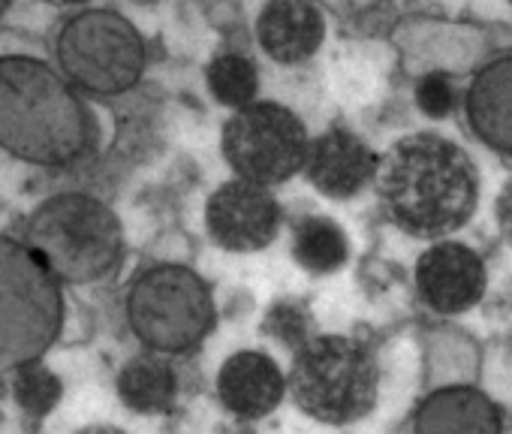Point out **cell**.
Instances as JSON below:
<instances>
[{"label":"cell","mask_w":512,"mask_h":434,"mask_svg":"<svg viewBox=\"0 0 512 434\" xmlns=\"http://www.w3.org/2000/svg\"><path fill=\"white\" fill-rule=\"evenodd\" d=\"M377 163L380 157L356 133L332 127L308 145L305 172L320 193L350 199L374 181Z\"/></svg>","instance_id":"cell-11"},{"label":"cell","mask_w":512,"mask_h":434,"mask_svg":"<svg viewBox=\"0 0 512 434\" xmlns=\"http://www.w3.org/2000/svg\"><path fill=\"white\" fill-rule=\"evenodd\" d=\"M76 434H124V431L115 428V425H88V428H82Z\"/></svg>","instance_id":"cell-23"},{"label":"cell","mask_w":512,"mask_h":434,"mask_svg":"<svg viewBox=\"0 0 512 434\" xmlns=\"http://www.w3.org/2000/svg\"><path fill=\"white\" fill-rule=\"evenodd\" d=\"M416 293L434 314H464L488 290L482 257L461 242H437L416 260Z\"/></svg>","instance_id":"cell-10"},{"label":"cell","mask_w":512,"mask_h":434,"mask_svg":"<svg viewBox=\"0 0 512 434\" xmlns=\"http://www.w3.org/2000/svg\"><path fill=\"white\" fill-rule=\"evenodd\" d=\"M46 4H55V7H76V4H88V0H46Z\"/></svg>","instance_id":"cell-24"},{"label":"cell","mask_w":512,"mask_h":434,"mask_svg":"<svg viewBox=\"0 0 512 434\" xmlns=\"http://www.w3.org/2000/svg\"><path fill=\"white\" fill-rule=\"evenodd\" d=\"M28 248L64 284H94L124 257L115 211L88 193H58L28 221Z\"/></svg>","instance_id":"cell-3"},{"label":"cell","mask_w":512,"mask_h":434,"mask_svg":"<svg viewBox=\"0 0 512 434\" xmlns=\"http://www.w3.org/2000/svg\"><path fill=\"white\" fill-rule=\"evenodd\" d=\"M16 398L19 404L34 413V416H43L49 413L58 398H61V380L40 362H31L25 368L16 371Z\"/></svg>","instance_id":"cell-19"},{"label":"cell","mask_w":512,"mask_h":434,"mask_svg":"<svg viewBox=\"0 0 512 434\" xmlns=\"http://www.w3.org/2000/svg\"><path fill=\"white\" fill-rule=\"evenodd\" d=\"M269 329H272L281 341H287V344H305V341H308V338H305V317H302V311L293 308V305L275 308L272 317H269Z\"/></svg>","instance_id":"cell-21"},{"label":"cell","mask_w":512,"mask_h":434,"mask_svg":"<svg viewBox=\"0 0 512 434\" xmlns=\"http://www.w3.org/2000/svg\"><path fill=\"white\" fill-rule=\"evenodd\" d=\"M464 115L485 148L512 157V55L485 64L473 76L464 94Z\"/></svg>","instance_id":"cell-13"},{"label":"cell","mask_w":512,"mask_h":434,"mask_svg":"<svg viewBox=\"0 0 512 434\" xmlns=\"http://www.w3.org/2000/svg\"><path fill=\"white\" fill-rule=\"evenodd\" d=\"M416 106L428 118H446L458 106V94H455V85L449 82V76L446 73H425L416 82Z\"/></svg>","instance_id":"cell-20"},{"label":"cell","mask_w":512,"mask_h":434,"mask_svg":"<svg viewBox=\"0 0 512 434\" xmlns=\"http://www.w3.org/2000/svg\"><path fill=\"white\" fill-rule=\"evenodd\" d=\"M293 257L302 269L314 275L338 272L350 257L347 233L329 217H302L293 227Z\"/></svg>","instance_id":"cell-17"},{"label":"cell","mask_w":512,"mask_h":434,"mask_svg":"<svg viewBox=\"0 0 512 434\" xmlns=\"http://www.w3.org/2000/svg\"><path fill=\"white\" fill-rule=\"evenodd\" d=\"M494 221H497V230L503 236V242L512 248V178L503 184V190L497 193V202H494Z\"/></svg>","instance_id":"cell-22"},{"label":"cell","mask_w":512,"mask_h":434,"mask_svg":"<svg viewBox=\"0 0 512 434\" xmlns=\"http://www.w3.org/2000/svg\"><path fill=\"white\" fill-rule=\"evenodd\" d=\"M377 193L389 221L416 239H446L479 208L473 157L446 136L410 133L377 163Z\"/></svg>","instance_id":"cell-1"},{"label":"cell","mask_w":512,"mask_h":434,"mask_svg":"<svg viewBox=\"0 0 512 434\" xmlns=\"http://www.w3.org/2000/svg\"><path fill=\"white\" fill-rule=\"evenodd\" d=\"M308 130L287 106L247 103L223 127V154L238 178L272 187L305 169Z\"/></svg>","instance_id":"cell-8"},{"label":"cell","mask_w":512,"mask_h":434,"mask_svg":"<svg viewBox=\"0 0 512 434\" xmlns=\"http://www.w3.org/2000/svg\"><path fill=\"white\" fill-rule=\"evenodd\" d=\"M509 4H512V0H509Z\"/></svg>","instance_id":"cell-26"},{"label":"cell","mask_w":512,"mask_h":434,"mask_svg":"<svg viewBox=\"0 0 512 434\" xmlns=\"http://www.w3.org/2000/svg\"><path fill=\"white\" fill-rule=\"evenodd\" d=\"M58 61L73 85L112 97L130 91L145 73V43L139 31L112 10L73 16L58 37Z\"/></svg>","instance_id":"cell-7"},{"label":"cell","mask_w":512,"mask_h":434,"mask_svg":"<svg viewBox=\"0 0 512 434\" xmlns=\"http://www.w3.org/2000/svg\"><path fill=\"white\" fill-rule=\"evenodd\" d=\"M64 326L52 272L28 245L0 236V374L40 362Z\"/></svg>","instance_id":"cell-5"},{"label":"cell","mask_w":512,"mask_h":434,"mask_svg":"<svg viewBox=\"0 0 512 434\" xmlns=\"http://www.w3.org/2000/svg\"><path fill=\"white\" fill-rule=\"evenodd\" d=\"M133 335L154 353H187L214 326L208 284L187 266L157 263L142 269L127 293Z\"/></svg>","instance_id":"cell-6"},{"label":"cell","mask_w":512,"mask_h":434,"mask_svg":"<svg viewBox=\"0 0 512 434\" xmlns=\"http://www.w3.org/2000/svg\"><path fill=\"white\" fill-rule=\"evenodd\" d=\"M118 395L136 413H166L178 395V374L160 356H139L118 374Z\"/></svg>","instance_id":"cell-16"},{"label":"cell","mask_w":512,"mask_h":434,"mask_svg":"<svg viewBox=\"0 0 512 434\" xmlns=\"http://www.w3.org/2000/svg\"><path fill=\"white\" fill-rule=\"evenodd\" d=\"M91 142V115L61 73L25 55L0 58V148L37 166H67Z\"/></svg>","instance_id":"cell-2"},{"label":"cell","mask_w":512,"mask_h":434,"mask_svg":"<svg viewBox=\"0 0 512 434\" xmlns=\"http://www.w3.org/2000/svg\"><path fill=\"white\" fill-rule=\"evenodd\" d=\"M205 224L211 239L226 251H260L278 236L281 205L269 193V187L235 178L211 193Z\"/></svg>","instance_id":"cell-9"},{"label":"cell","mask_w":512,"mask_h":434,"mask_svg":"<svg viewBox=\"0 0 512 434\" xmlns=\"http://www.w3.org/2000/svg\"><path fill=\"white\" fill-rule=\"evenodd\" d=\"M506 413L479 386L458 383L428 392L413 416V434H503Z\"/></svg>","instance_id":"cell-12"},{"label":"cell","mask_w":512,"mask_h":434,"mask_svg":"<svg viewBox=\"0 0 512 434\" xmlns=\"http://www.w3.org/2000/svg\"><path fill=\"white\" fill-rule=\"evenodd\" d=\"M293 401L311 419L350 425L368 416L380 395V362L374 350L350 335H314L299 344L287 380Z\"/></svg>","instance_id":"cell-4"},{"label":"cell","mask_w":512,"mask_h":434,"mask_svg":"<svg viewBox=\"0 0 512 434\" xmlns=\"http://www.w3.org/2000/svg\"><path fill=\"white\" fill-rule=\"evenodd\" d=\"M287 392L281 368L266 353H235L223 362L217 374V395L241 419L269 416Z\"/></svg>","instance_id":"cell-14"},{"label":"cell","mask_w":512,"mask_h":434,"mask_svg":"<svg viewBox=\"0 0 512 434\" xmlns=\"http://www.w3.org/2000/svg\"><path fill=\"white\" fill-rule=\"evenodd\" d=\"M208 88L217 103L241 109V106L253 103L256 88H260V76H256V67L250 58L223 52L208 67Z\"/></svg>","instance_id":"cell-18"},{"label":"cell","mask_w":512,"mask_h":434,"mask_svg":"<svg viewBox=\"0 0 512 434\" xmlns=\"http://www.w3.org/2000/svg\"><path fill=\"white\" fill-rule=\"evenodd\" d=\"M256 37L278 64H302L323 46L326 22L311 0H269L256 22Z\"/></svg>","instance_id":"cell-15"},{"label":"cell","mask_w":512,"mask_h":434,"mask_svg":"<svg viewBox=\"0 0 512 434\" xmlns=\"http://www.w3.org/2000/svg\"><path fill=\"white\" fill-rule=\"evenodd\" d=\"M7 10H10V0H0V19H4Z\"/></svg>","instance_id":"cell-25"}]
</instances>
